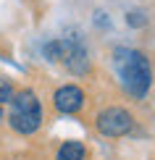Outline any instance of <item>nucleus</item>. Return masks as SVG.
Returning <instances> with one entry per match:
<instances>
[{"label": "nucleus", "mask_w": 155, "mask_h": 160, "mask_svg": "<svg viewBox=\"0 0 155 160\" xmlns=\"http://www.w3.org/2000/svg\"><path fill=\"white\" fill-rule=\"evenodd\" d=\"M113 66H116V74L124 89L132 97L142 100L152 84V66L145 58V52L134 48H116L113 50Z\"/></svg>", "instance_id": "nucleus-1"}, {"label": "nucleus", "mask_w": 155, "mask_h": 160, "mask_svg": "<svg viewBox=\"0 0 155 160\" xmlns=\"http://www.w3.org/2000/svg\"><path fill=\"white\" fill-rule=\"evenodd\" d=\"M11 110H8V126L16 134H34V131L42 126V102L32 89H21L16 92L11 100Z\"/></svg>", "instance_id": "nucleus-2"}, {"label": "nucleus", "mask_w": 155, "mask_h": 160, "mask_svg": "<svg viewBox=\"0 0 155 160\" xmlns=\"http://www.w3.org/2000/svg\"><path fill=\"white\" fill-rule=\"evenodd\" d=\"M45 55L53 63L66 66V71H71L74 76H82L90 68V55H87L84 45L79 37H60L45 45Z\"/></svg>", "instance_id": "nucleus-3"}, {"label": "nucleus", "mask_w": 155, "mask_h": 160, "mask_svg": "<svg viewBox=\"0 0 155 160\" xmlns=\"http://www.w3.org/2000/svg\"><path fill=\"white\" fill-rule=\"evenodd\" d=\"M95 126L103 137H124L132 131L134 126V116L126 108H118V105H111V108L100 110L95 118Z\"/></svg>", "instance_id": "nucleus-4"}, {"label": "nucleus", "mask_w": 155, "mask_h": 160, "mask_svg": "<svg viewBox=\"0 0 155 160\" xmlns=\"http://www.w3.org/2000/svg\"><path fill=\"white\" fill-rule=\"evenodd\" d=\"M53 105H55L58 113H76L82 110L84 105V89L76 84H63L55 89V95H53Z\"/></svg>", "instance_id": "nucleus-5"}, {"label": "nucleus", "mask_w": 155, "mask_h": 160, "mask_svg": "<svg viewBox=\"0 0 155 160\" xmlns=\"http://www.w3.org/2000/svg\"><path fill=\"white\" fill-rule=\"evenodd\" d=\"M87 150L82 142H76V139H69V142H63L55 152V160H84Z\"/></svg>", "instance_id": "nucleus-6"}, {"label": "nucleus", "mask_w": 155, "mask_h": 160, "mask_svg": "<svg viewBox=\"0 0 155 160\" xmlns=\"http://www.w3.org/2000/svg\"><path fill=\"white\" fill-rule=\"evenodd\" d=\"M13 95H16V89H13V82H11L8 76H0V105L11 102Z\"/></svg>", "instance_id": "nucleus-7"}, {"label": "nucleus", "mask_w": 155, "mask_h": 160, "mask_svg": "<svg viewBox=\"0 0 155 160\" xmlns=\"http://www.w3.org/2000/svg\"><path fill=\"white\" fill-rule=\"evenodd\" d=\"M126 24H132V26H145L147 18H145L142 11H132V13H126Z\"/></svg>", "instance_id": "nucleus-8"}, {"label": "nucleus", "mask_w": 155, "mask_h": 160, "mask_svg": "<svg viewBox=\"0 0 155 160\" xmlns=\"http://www.w3.org/2000/svg\"><path fill=\"white\" fill-rule=\"evenodd\" d=\"M0 121H3V110H0Z\"/></svg>", "instance_id": "nucleus-9"}]
</instances>
